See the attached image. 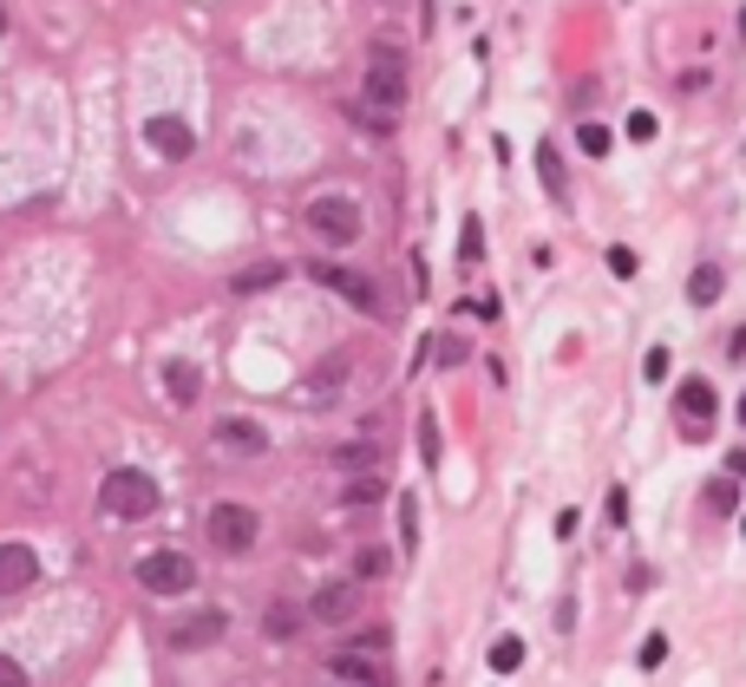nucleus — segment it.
I'll return each instance as SVG.
<instances>
[{
  "label": "nucleus",
  "instance_id": "obj_1",
  "mask_svg": "<svg viewBox=\"0 0 746 687\" xmlns=\"http://www.w3.org/2000/svg\"><path fill=\"white\" fill-rule=\"evenodd\" d=\"M360 92H367V131H393V111L406 105V59L400 52H374Z\"/></svg>",
  "mask_w": 746,
  "mask_h": 687
},
{
  "label": "nucleus",
  "instance_id": "obj_2",
  "mask_svg": "<svg viewBox=\"0 0 746 687\" xmlns=\"http://www.w3.org/2000/svg\"><path fill=\"white\" fill-rule=\"evenodd\" d=\"M98 505H105L111 518H151V511H157V478L138 472V465H118V472H105Z\"/></svg>",
  "mask_w": 746,
  "mask_h": 687
},
{
  "label": "nucleus",
  "instance_id": "obj_3",
  "mask_svg": "<svg viewBox=\"0 0 746 687\" xmlns=\"http://www.w3.org/2000/svg\"><path fill=\"white\" fill-rule=\"evenodd\" d=\"M308 229H315L328 249H347V242H360L367 223H360V203H354V197H315V203H308Z\"/></svg>",
  "mask_w": 746,
  "mask_h": 687
},
{
  "label": "nucleus",
  "instance_id": "obj_4",
  "mask_svg": "<svg viewBox=\"0 0 746 687\" xmlns=\"http://www.w3.org/2000/svg\"><path fill=\"white\" fill-rule=\"evenodd\" d=\"M190 583H197V564H190L183 550H151V557H138V590H151V596H190Z\"/></svg>",
  "mask_w": 746,
  "mask_h": 687
},
{
  "label": "nucleus",
  "instance_id": "obj_5",
  "mask_svg": "<svg viewBox=\"0 0 746 687\" xmlns=\"http://www.w3.org/2000/svg\"><path fill=\"white\" fill-rule=\"evenodd\" d=\"M256 531H262V524H256L249 505H216V511H210V544L229 550V557H242V550L256 544Z\"/></svg>",
  "mask_w": 746,
  "mask_h": 687
},
{
  "label": "nucleus",
  "instance_id": "obj_6",
  "mask_svg": "<svg viewBox=\"0 0 746 687\" xmlns=\"http://www.w3.org/2000/svg\"><path fill=\"white\" fill-rule=\"evenodd\" d=\"M328 668H334L341 682H354V687H387V682H393L387 655H367V649H334V655H328Z\"/></svg>",
  "mask_w": 746,
  "mask_h": 687
},
{
  "label": "nucleus",
  "instance_id": "obj_7",
  "mask_svg": "<svg viewBox=\"0 0 746 687\" xmlns=\"http://www.w3.org/2000/svg\"><path fill=\"white\" fill-rule=\"evenodd\" d=\"M144 144H151L157 157H190V151H197V131H190L177 111H157V118L144 125Z\"/></svg>",
  "mask_w": 746,
  "mask_h": 687
},
{
  "label": "nucleus",
  "instance_id": "obj_8",
  "mask_svg": "<svg viewBox=\"0 0 746 687\" xmlns=\"http://www.w3.org/2000/svg\"><path fill=\"white\" fill-rule=\"evenodd\" d=\"M39 583V550L33 544H0V596H20Z\"/></svg>",
  "mask_w": 746,
  "mask_h": 687
},
{
  "label": "nucleus",
  "instance_id": "obj_9",
  "mask_svg": "<svg viewBox=\"0 0 746 687\" xmlns=\"http://www.w3.org/2000/svg\"><path fill=\"white\" fill-rule=\"evenodd\" d=\"M675 413H682V426H688V433H708V426H714V413H721V400H714V387H708V380H682Z\"/></svg>",
  "mask_w": 746,
  "mask_h": 687
},
{
  "label": "nucleus",
  "instance_id": "obj_10",
  "mask_svg": "<svg viewBox=\"0 0 746 687\" xmlns=\"http://www.w3.org/2000/svg\"><path fill=\"white\" fill-rule=\"evenodd\" d=\"M315 282H328V288H334L341 301H354L360 315H374V308H380L374 282H367V275H354V269H315Z\"/></svg>",
  "mask_w": 746,
  "mask_h": 687
},
{
  "label": "nucleus",
  "instance_id": "obj_11",
  "mask_svg": "<svg viewBox=\"0 0 746 687\" xmlns=\"http://www.w3.org/2000/svg\"><path fill=\"white\" fill-rule=\"evenodd\" d=\"M229 623H223V609H203V616H183L177 629H170V649H203V642H216Z\"/></svg>",
  "mask_w": 746,
  "mask_h": 687
},
{
  "label": "nucleus",
  "instance_id": "obj_12",
  "mask_svg": "<svg viewBox=\"0 0 746 687\" xmlns=\"http://www.w3.org/2000/svg\"><path fill=\"white\" fill-rule=\"evenodd\" d=\"M216 446H223V452H236V459H256V452L269 446V433H262V426H249V419H223V426H216Z\"/></svg>",
  "mask_w": 746,
  "mask_h": 687
},
{
  "label": "nucleus",
  "instance_id": "obj_13",
  "mask_svg": "<svg viewBox=\"0 0 746 687\" xmlns=\"http://www.w3.org/2000/svg\"><path fill=\"white\" fill-rule=\"evenodd\" d=\"M354 603H360V590H354V583H328V590H315V616H321V623H347V616H354Z\"/></svg>",
  "mask_w": 746,
  "mask_h": 687
},
{
  "label": "nucleus",
  "instance_id": "obj_14",
  "mask_svg": "<svg viewBox=\"0 0 746 687\" xmlns=\"http://www.w3.org/2000/svg\"><path fill=\"white\" fill-rule=\"evenodd\" d=\"M164 387H170V400H177V406H197V393H203V374H197L190 360H170V367H164Z\"/></svg>",
  "mask_w": 746,
  "mask_h": 687
},
{
  "label": "nucleus",
  "instance_id": "obj_15",
  "mask_svg": "<svg viewBox=\"0 0 746 687\" xmlns=\"http://www.w3.org/2000/svg\"><path fill=\"white\" fill-rule=\"evenodd\" d=\"M275 282H282V262H249V269H236L229 288H236V295H269Z\"/></svg>",
  "mask_w": 746,
  "mask_h": 687
},
{
  "label": "nucleus",
  "instance_id": "obj_16",
  "mask_svg": "<svg viewBox=\"0 0 746 687\" xmlns=\"http://www.w3.org/2000/svg\"><path fill=\"white\" fill-rule=\"evenodd\" d=\"M721 288H727V282H721V269H714V262H701V269L688 275V301H695V308H714V301H721Z\"/></svg>",
  "mask_w": 746,
  "mask_h": 687
},
{
  "label": "nucleus",
  "instance_id": "obj_17",
  "mask_svg": "<svg viewBox=\"0 0 746 687\" xmlns=\"http://www.w3.org/2000/svg\"><path fill=\"white\" fill-rule=\"evenodd\" d=\"M537 170H544V190L564 203V197H570V183H564V164H557V151H550V144H537Z\"/></svg>",
  "mask_w": 746,
  "mask_h": 687
},
{
  "label": "nucleus",
  "instance_id": "obj_18",
  "mask_svg": "<svg viewBox=\"0 0 746 687\" xmlns=\"http://www.w3.org/2000/svg\"><path fill=\"white\" fill-rule=\"evenodd\" d=\"M734 505H741V485H734V472H727V478H714V485H708V511H714V518H727Z\"/></svg>",
  "mask_w": 746,
  "mask_h": 687
},
{
  "label": "nucleus",
  "instance_id": "obj_19",
  "mask_svg": "<svg viewBox=\"0 0 746 687\" xmlns=\"http://www.w3.org/2000/svg\"><path fill=\"white\" fill-rule=\"evenodd\" d=\"M577 144H583L590 157H609V144H616V138H609V125H596V118H590V125H577Z\"/></svg>",
  "mask_w": 746,
  "mask_h": 687
},
{
  "label": "nucleus",
  "instance_id": "obj_20",
  "mask_svg": "<svg viewBox=\"0 0 746 687\" xmlns=\"http://www.w3.org/2000/svg\"><path fill=\"white\" fill-rule=\"evenodd\" d=\"M518 662H524V642H518V636H498V642H492V668H498V675H511Z\"/></svg>",
  "mask_w": 746,
  "mask_h": 687
},
{
  "label": "nucleus",
  "instance_id": "obj_21",
  "mask_svg": "<svg viewBox=\"0 0 746 687\" xmlns=\"http://www.w3.org/2000/svg\"><path fill=\"white\" fill-rule=\"evenodd\" d=\"M380 498H387L380 478H354V485H347V505H380Z\"/></svg>",
  "mask_w": 746,
  "mask_h": 687
},
{
  "label": "nucleus",
  "instance_id": "obj_22",
  "mask_svg": "<svg viewBox=\"0 0 746 687\" xmlns=\"http://www.w3.org/2000/svg\"><path fill=\"white\" fill-rule=\"evenodd\" d=\"M400 544H406V550L419 544V505H413V498H400Z\"/></svg>",
  "mask_w": 746,
  "mask_h": 687
},
{
  "label": "nucleus",
  "instance_id": "obj_23",
  "mask_svg": "<svg viewBox=\"0 0 746 687\" xmlns=\"http://www.w3.org/2000/svg\"><path fill=\"white\" fill-rule=\"evenodd\" d=\"M295 629H301V609L275 603V609H269V636H295Z\"/></svg>",
  "mask_w": 746,
  "mask_h": 687
},
{
  "label": "nucleus",
  "instance_id": "obj_24",
  "mask_svg": "<svg viewBox=\"0 0 746 687\" xmlns=\"http://www.w3.org/2000/svg\"><path fill=\"white\" fill-rule=\"evenodd\" d=\"M655 131H662V125H655V111H629V138H636V144H649Z\"/></svg>",
  "mask_w": 746,
  "mask_h": 687
},
{
  "label": "nucleus",
  "instance_id": "obj_25",
  "mask_svg": "<svg viewBox=\"0 0 746 687\" xmlns=\"http://www.w3.org/2000/svg\"><path fill=\"white\" fill-rule=\"evenodd\" d=\"M459 256H465V262H478V256H485V236H478V223H465V236H459Z\"/></svg>",
  "mask_w": 746,
  "mask_h": 687
},
{
  "label": "nucleus",
  "instance_id": "obj_26",
  "mask_svg": "<svg viewBox=\"0 0 746 687\" xmlns=\"http://www.w3.org/2000/svg\"><path fill=\"white\" fill-rule=\"evenodd\" d=\"M662 662H668V636H649L642 642V668H662Z\"/></svg>",
  "mask_w": 746,
  "mask_h": 687
},
{
  "label": "nucleus",
  "instance_id": "obj_27",
  "mask_svg": "<svg viewBox=\"0 0 746 687\" xmlns=\"http://www.w3.org/2000/svg\"><path fill=\"white\" fill-rule=\"evenodd\" d=\"M642 374H649V380H668V347H649V360H642Z\"/></svg>",
  "mask_w": 746,
  "mask_h": 687
},
{
  "label": "nucleus",
  "instance_id": "obj_28",
  "mask_svg": "<svg viewBox=\"0 0 746 687\" xmlns=\"http://www.w3.org/2000/svg\"><path fill=\"white\" fill-rule=\"evenodd\" d=\"M0 687H26V668L13 655H0Z\"/></svg>",
  "mask_w": 746,
  "mask_h": 687
},
{
  "label": "nucleus",
  "instance_id": "obj_29",
  "mask_svg": "<svg viewBox=\"0 0 746 687\" xmlns=\"http://www.w3.org/2000/svg\"><path fill=\"white\" fill-rule=\"evenodd\" d=\"M459 360H465V341H459V334H452V341H439V367H459Z\"/></svg>",
  "mask_w": 746,
  "mask_h": 687
},
{
  "label": "nucleus",
  "instance_id": "obj_30",
  "mask_svg": "<svg viewBox=\"0 0 746 687\" xmlns=\"http://www.w3.org/2000/svg\"><path fill=\"white\" fill-rule=\"evenodd\" d=\"M354 570H360V577H380V570H387V557H380V550H360V564H354Z\"/></svg>",
  "mask_w": 746,
  "mask_h": 687
},
{
  "label": "nucleus",
  "instance_id": "obj_31",
  "mask_svg": "<svg viewBox=\"0 0 746 687\" xmlns=\"http://www.w3.org/2000/svg\"><path fill=\"white\" fill-rule=\"evenodd\" d=\"M727 472H734V478H746V452H734V459H727Z\"/></svg>",
  "mask_w": 746,
  "mask_h": 687
},
{
  "label": "nucleus",
  "instance_id": "obj_32",
  "mask_svg": "<svg viewBox=\"0 0 746 687\" xmlns=\"http://www.w3.org/2000/svg\"><path fill=\"white\" fill-rule=\"evenodd\" d=\"M741 426H746V400H741Z\"/></svg>",
  "mask_w": 746,
  "mask_h": 687
},
{
  "label": "nucleus",
  "instance_id": "obj_33",
  "mask_svg": "<svg viewBox=\"0 0 746 687\" xmlns=\"http://www.w3.org/2000/svg\"><path fill=\"white\" fill-rule=\"evenodd\" d=\"M741 33H746V13H741Z\"/></svg>",
  "mask_w": 746,
  "mask_h": 687
},
{
  "label": "nucleus",
  "instance_id": "obj_34",
  "mask_svg": "<svg viewBox=\"0 0 746 687\" xmlns=\"http://www.w3.org/2000/svg\"><path fill=\"white\" fill-rule=\"evenodd\" d=\"M0 26H7V13H0Z\"/></svg>",
  "mask_w": 746,
  "mask_h": 687
},
{
  "label": "nucleus",
  "instance_id": "obj_35",
  "mask_svg": "<svg viewBox=\"0 0 746 687\" xmlns=\"http://www.w3.org/2000/svg\"><path fill=\"white\" fill-rule=\"evenodd\" d=\"M741 531H746V518H741Z\"/></svg>",
  "mask_w": 746,
  "mask_h": 687
}]
</instances>
